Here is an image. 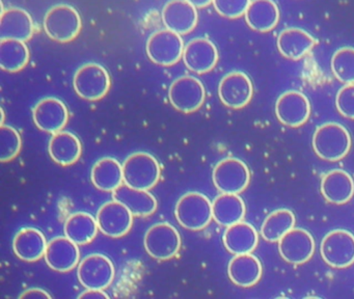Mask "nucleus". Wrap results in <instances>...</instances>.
<instances>
[{
    "instance_id": "nucleus-3",
    "label": "nucleus",
    "mask_w": 354,
    "mask_h": 299,
    "mask_svg": "<svg viewBox=\"0 0 354 299\" xmlns=\"http://www.w3.org/2000/svg\"><path fill=\"white\" fill-rule=\"evenodd\" d=\"M82 22L76 8L68 4L53 6L45 15L44 29L51 39L59 43L73 41L82 30Z\"/></svg>"
},
{
    "instance_id": "nucleus-8",
    "label": "nucleus",
    "mask_w": 354,
    "mask_h": 299,
    "mask_svg": "<svg viewBox=\"0 0 354 299\" xmlns=\"http://www.w3.org/2000/svg\"><path fill=\"white\" fill-rule=\"evenodd\" d=\"M250 172L248 165L237 158H225L213 170V182L223 193L238 194L250 184Z\"/></svg>"
},
{
    "instance_id": "nucleus-10",
    "label": "nucleus",
    "mask_w": 354,
    "mask_h": 299,
    "mask_svg": "<svg viewBox=\"0 0 354 299\" xmlns=\"http://www.w3.org/2000/svg\"><path fill=\"white\" fill-rule=\"evenodd\" d=\"M171 105L184 114H192L202 107L206 98L204 85L196 77H179L169 91Z\"/></svg>"
},
{
    "instance_id": "nucleus-34",
    "label": "nucleus",
    "mask_w": 354,
    "mask_h": 299,
    "mask_svg": "<svg viewBox=\"0 0 354 299\" xmlns=\"http://www.w3.org/2000/svg\"><path fill=\"white\" fill-rule=\"evenodd\" d=\"M331 70L339 82L345 84L354 83V48L337 49L331 58Z\"/></svg>"
},
{
    "instance_id": "nucleus-26",
    "label": "nucleus",
    "mask_w": 354,
    "mask_h": 299,
    "mask_svg": "<svg viewBox=\"0 0 354 299\" xmlns=\"http://www.w3.org/2000/svg\"><path fill=\"white\" fill-rule=\"evenodd\" d=\"M46 247L47 243L44 235L37 228H22L14 237V253L24 261H38L45 255Z\"/></svg>"
},
{
    "instance_id": "nucleus-19",
    "label": "nucleus",
    "mask_w": 354,
    "mask_h": 299,
    "mask_svg": "<svg viewBox=\"0 0 354 299\" xmlns=\"http://www.w3.org/2000/svg\"><path fill=\"white\" fill-rule=\"evenodd\" d=\"M80 257L78 244L68 237H55L47 243L45 260L55 271H71L77 266Z\"/></svg>"
},
{
    "instance_id": "nucleus-40",
    "label": "nucleus",
    "mask_w": 354,
    "mask_h": 299,
    "mask_svg": "<svg viewBox=\"0 0 354 299\" xmlns=\"http://www.w3.org/2000/svg\"><path fill=\"white\" fill-rule=\"evenodd\" d=\"M192 6H196V8H206L212 3L213 0H187Z\"/></svg>"
},
{
    "instance_id": "nucleus-18",
    "label": "nucleus",
    "mask_w": 354,
    "mask_h": 299,
    "mask_svg": "<svg viewBox=\"0 0 354 299\" xmlns=\"http://www.w3.org/2000/svg\"><path fill=\"white\" fill-rule=\"evenodd\" d=\"M162 20L167 29L178 35H188L198 24V12L187 0H171L163 8Z\"/></svg>"
},
{
    "instance_id": "nucleus-2",
    "label": "nucleus",
    "mask_w": 354,
    "mask_h": 299,
    "mask_svg": "<svg viewBox=\"0 0 354 299\" xmlns=\"http://www.w3.org/2000/svg\"><path fill=\"white\" fill-rule=\"evenodd\" d=\"M123 176L124 182L128 186L150 190L160 179V165L154 156L138 152L124 162Z\"/></svg>"
},
{
    "instance_id": "nucleus-25",
    "label": "nucleus",
    "mask_w": 354,
    "mask_h": 299,
    "mask_svg": "<svg viewBox=\"0 0 354 299\" xmlns=\"http://www.w3.org/2000/svg\"><path fill=\"white\" fill-rule=\"evenodd\" d=\"M113 199L125 205L134 216H149L157 209V201L149 190L121 185L113 192Z\"/></svg>"
},
{
    "instance_id": "nucleus-36",
    "label": "nucleus",
    "mask_w": 354,
    "mask_h": 299,
    "mask_svg": "<svg viewBox=\"0 0 354 299\" xmlns=\"http://www.w3.org/2000/svg\"><path fill=\"white\" fill-rule=\"evenodd\" d=\"M252 0H213L215 10L225 18L236 19L245 15Z\"/></svg>"
},
{
    "instance_id": "nucleus-31",
    "label": "nucleus",
    "mask_w": 354,
    "mask_h": 299,
    "mask_svg": "<svg viewBox=\"0 0 354 299\" xmlns=\"http://www.w3.org/2000/svg\"><path fill=\"white\" fill-rule=\"evenodd\" d=\"M98 224L91 214L77 212L69 216L65 224V235L78 245L92 242L98 232Z\"/></svg>"
},
{
    "instance_id": "nucleus-13",
    "label": "nucleus",
    "mask_w": 354,
    "mask_h": 299,
    "mask_svg": "<svg viewBox=\"0 0 354 299\" xmlns=\"http://www.w3.org/2000/svg\"><path fill=\"white\" fill-rule=\"evenodd\" d=\"M254 95L252 80L245 73L234 71L225 75L218 85L221 101L227 107L240 109L248 105Z\"/></svg>"
},
{
    "instance_id": "nucleus-30",
    "label": "nucleus",
    "mask_w": 354,
    "mask_h": 299,
    "mask_svg": "<svg viewBox=\"0 0 354 299\" xmlns=\"http://www.w3.org/2000/svg\"><path fill=\"white\" fill-rule=\"evenodd\" d=\"M91 179L99 190L113 192L123 183V165L113 158H102L93 166Z\"/></svg>"
},
{
    "instance_id": "nucleus-23",
    "label": "nucleus",
    "mask_w": 354,
    "mask_h": 299,
    "mask_svg": "<svg viewBox=\"0 0 354 299\" xmlns=\"http://www.w3.org/2000/svg\"><path fill=\"white\" fill-rule=\"evenodd\" d=\"M262 272L260 260L250 253L235 255L227 266L230 280L243 288L256 284L261 280Z\"/></svg>"
},
{
    "instance_id": "nucleus-28",
    "label": "nucleus",
    "mask_w": 354,
    "mask_h": 299,
    "mask_svg": "<svg viewBox=\"0 0 354 299\" xmlns=\"http://www.w3.org/2000/svg\"><path fill=\"white\" fill-rule=\"evenodd\" d=\"M48 150L53 161L63 166H69L80 159L82 143L73 133L59 131L51 137Z\"/></svg>"
},
{
    "instance_id": "nucleus-11",
    "label": "nucleus",
    "mask_w": 354,
    "mask_h": 299,
    "mask_svg": "<svg viewBox=\"0 0 354 299\" xmlns=\"http://www.w3.org/2000/svg\"><path fill=\"white\" fill-rule=\"evenodd\" d=\"M77 276L84 288L104 290L111 286L115 278V267L106 255L93 253L80 262Z\"/></svg>"
},
{
    "instance_id": "nucleus-38",
    "label": "nucleus",
    "mask_w": 354,
    "mask_h": 299,
    "mask_svg": "<svg viewBox=\"0 0 354 299\" xmlns=\"http://www.w3.org/2000/svg\"><path fill=\"white\" fill-rule=\"evenodd\" d=\"M19 297L20 298H53L51 294L40 288L28 289Z\"/></svg>"
},
{
    "instance_id": "nucleus-17",
    "label": "nucleus",
    "mask_w": 354,
    "mask_h": 299,
    "mask_svg": "<svg viewBox=\"0 0 354 299\" xmlns=\"http://www.w3.org/2000/svg\"><path fill=\"white\" fill-rule=\"evenodd\" d=\"M185 66L196 74L210 72L218 62L216 46L210 39L196 37L185 46L183 53Z\"/></svg>"
},
{
    "instance_id": "nucleus-6",
    "label": "nucleus",
    "mask_w": 354,
    "mask_h": 299,
    "mask_svg": "<svg viewBox=\"0 0 354 299\" xmlns=\"http://www.w3.org/2000/svg\"><path fill=\"white\" fill-rule=\"evenodd\" d=\"M184 49L185 46L180 35L169 29L153 33L147 43L149 58L159 66H171L177 64L183 56Z\"/></svg>"
},
{
    "instance_id": "nucleus-27",
    "label": "nucleus",
    "mask_w": 354,
    "mask_h": 299,
    "mask_svg": "<svg viewBox=\"0 0 354 299\" xmlns=\"http://www.w3.org/2000/svg\"><path fill=\"white\" fill-rule=\"evenodd\" d=\"M259 242L256 228L248 222L240 221L227 226L223 235V244L234 255L250 253Z\"/></svg>"
},
{
    "instance_id": "nucleus-39",
    "label": "nucleus",
    "mask_w": 354,
    "mask_h": 299,
    "mask_svg": "<svg viewBox=\"0 0 354 299\" xmlns=\"http://www.w3.org/2000/svg\"><path fill=\"white\" fill-rule=\"evenodd\" d=\"M80 298H109V294L102 289H88L80 295Z\"/></svg>"
},
{
    "instance_id": "nucleus-5",
    "label": "nucleus",
    "mask_w": 354,
    "mask_h": 299,
    "mask_svg": "<svg viewBox=\"0 0 354 299\" xmlns=\"http://www.w3.org/2000/svg\"><path fill=\"white\" fill-rule=\"evenodd\" d=\"M76 93L86 101L102 99L111 89V77L104 66L88 62L80 66L73 78Z\"/></svg>"
},
{
    "instance_id": "nucleus-4",
    "label": "nucleus",
    "mask_w": 354,
    "mask_h": 299,
    "mask_svg": "<svg viewBox=\"0 0 354 299\" xmlns=\"http://www.w3.org/2000/svg\"><path fill=\"white\" fill-rule=\"evenodd\" d=\"M175 215L183 228L190 230H203L212 220V203L202 193L187 192L178 201Z\"/></svg>"
},
{
    "instance_id": "nucleus-16",
    "label": "nucleus",
    "mask_w": 354,
    "mask_h": 299,
    "mask_svg": "<svg viewBox=\"0 0 354 299\" xmlns=\"http://www.w3.org/2000/svg\"><path fill=\"white\" fill-rule=\"evenodd\" d=\"M35 124L47 133L59 132L69 120L67 106L57 98H44L32 109Z\"/></svg>"
},
{
    "instance_id": "nucleus-29",
    "label": "nucleus",
    "mask_w": 354,
    "mask_h": 299,
    "mask_svg": "<svg viewBox=\"0 0 354 299\" xmlns=\"http://www.w3.org/2000/svg\"><path fill=\"white\" fill-rule=\"evenodd\" d=\"M213 218L223 226H233L245 216V203L238 194L223 193L213 201Z\"/></svg>"
},
{
    "instance_id": "nucleus-12",
    "label": "nucleus",
    "mask_w": 354,
    "mask_h": 299,
    "mask_svg": "<svg viewBox=\"0 0 354 299\" xmlns=\"http://www.w3.org/2000/svg\"><path fill=\"white\" fill-rule=\"evenodd\" d=\"M97 224L103 234L111 238H120L131 230L133 214L125 205L113 199L101 206L97 213Z\"/></svg>"
},
{
    "instance_id": "nucleus-32",
    "label": "nucleus",
    "mask_w": 354,
    "mask_h": 299,
    "mask_svg": "<svg viewBox=\"0 0 354 299\" xmlns=\"http://www.w3.org/2000/svg\"><path fill=\"white\" fill-rule=\"evenodd\" d=\"M30 50L26 42L0 39V66L3 71L17 73L28 66Z\"/></svg>"
},
{
    "instance_id": "nucleus-20",
    "label": "nucleus",
    "mask_w": 354,
    "mask_h": 299,
    "mask_svg": "<svg viewBox=\"0 0 354 299\" xmlns=\"http://www.w3.org/2000/svg\"><path fill=\"white\" fill-rule=\"evenodd\" d=\"M34 33V21L26 10L11 8L1 12L0 39L28 42L32 39Z\"/></svg>"
},
{
    "instance_id": "nucleus-35",
    "label": "nucleus",
    "mask_w": 354,
    "mask_h": 299,
    "mask_svg": "<svg viewBox=\"0 0 354 299\" xmlns=\"http://www.w3.org/2000/svg\"><path fill=\"white\" fill-rule=\"evenodd\" d=\"M21 137L15 128L1 125L0 129V160L9 162L17 157L21 150Z\"/></svg>"
},
{
    "instance_id": "nucleus-9",
    "label": "nucleus",
    "mask_w": 354,
    "mask_h": 299,
    "mask_svg": "<svg viewBox=\"0 0 354 299\" xmlns=\"http://www.w3.org/2000/svg\"><path fill=\"white\" fill-rule=\"evenodd\" d=\"M320 251L331 267H348L354 263V235L345 230H331L323 238Z\"/></svg>"
},
{
    "instance_id": "nucleus-14",
    "label": "nucleus",
    "mask_w": 354,
    "mask_h": 299,
    "mask_svg": "<svg viewBox=\"0 0 354 299\" xmlns=\"http://www.w3.org/2000/svg\"><path fill=\"white\" fill-rule=\"evenodd\" d=\"M275 114L279 122L285 126L291 128L300 127L310 118V101L300 91H285L277 99Z\"/></svg>"
},
{
    "instance_id": "nucleus-7",
    "label": "nucleus",
    "mask_w": 354,
    "mask_h": 299,
    "mask_svg": "<svg viewBox=\"0 0 354 299\" xmlns=\"http://www.w3.org/2000/svg\"><path fill=\"white\" fill-rule=\"evenodd\" d=\"M144 243L151 257L165 261L177 255L181 247V237L175 226L159 222L147 230Z\"/></svg>"
},
{
    "instance_id": "nucleus-37",
    "label": "nucleus",
    "mask_w": 354,
    "mask_h": 299,
    "mask_svg": "<svg viewBox=\"0 0 354 299\" xmlns=\"http://www.w3.org/2000/svg\"><path fill=\"white\" fill-rule=\"evenodd\" d=\"M335 105L342 116L354 120V83L345 84L337 91Z\"/></svg>"
},
{
    "instance_id": "nucleus-15",
    "label": "nucleus",
    "mask_w": 354,
    "mask_h": 299,
    "mask_svg": "<svg viewBox=\"0 0 354 299\" xmlns=\"http://www.w3.org/2000/svg\"><path fill=\"white\" fill-rule=\"evenodd\" d=\"M279 251L288 263L300 265L314 255V238L304 228H292L279 241Z\"/></svg>"
},
{
    "instance_id": "nucleus-22",
    "label": "nucleus",
    "mask_w": 354,
    "mask_h": 299,
    "mask_svg": "<svg viewBox=\"0 0 354 299\" xmlns=\"http://www.w3.org/2000/svg\"><path fill=\"white\" fill-rule=\"evenodd\" d=\"M314 37L301 28L290 27L283 29L277 37V48L283 57L298 60L314 48Z\"/></svg>"
},
{
    "instance_id": "nucleus-21",
    "label": "nucleus",
    "mask_w": 354,
    "mask_h": 299,
    "mask_svg": "<svg viewBox=\"0 0 354 299\" xmlns=\"http://www.w3.org/2000/svg\"><path fill=\"white\" fill-rule=\"evenodd\" d=\"M321 192L329 203L343 205L353 197V179L345 170H331L323 176Z\"/></svg>"
},
{
    "instance_id": "nucleus-1",
    "label": "nucleus",
    "mask_w": 354,
    "mask_h": 299,
    "mask_svg": "<svg viewBox=\"0 0 354 299\" xmlns=\"http://www.w3.org/2000/svg\"><path fill=\"white\" fill-rule=\"evenodd\" d=\"M315 153L327 161L343 159L351 149V136L345 127L337 123H325L313 136Z\"/></svg>"
},
{
    "instance_id": "nucleus-33",
    "label": "nucleus",
    "mask_w": 354,
    "mask_h": 299,
    "mask_svg": "<svg viewBox=\"0 0 354 299\" xmlns=\"http://www.w3.org/2000/svg\"><path fill=\"white\" fill-rule=\"evenodd\" d=\"M295 216L288 209H279L267 216L261 226V235L268 242H279L295 226Z\"/></svg>"
},
{
    "instance_id": "nucleus-24",
    "label": "nucleus",
    "mask_w": 354,
    "mask_h": 299,
    "mask_svg": "<svg viewBox=\"0 0 354 299\" xmlns=\"http://www.w3.org/2000/svg\"><path fill=\"white\" fill-rule=\"evenodd\" d=\"M244 16L250 28L268 33L279 24V8L273 0H252Z\"/></svg>"
}]
</instances>
